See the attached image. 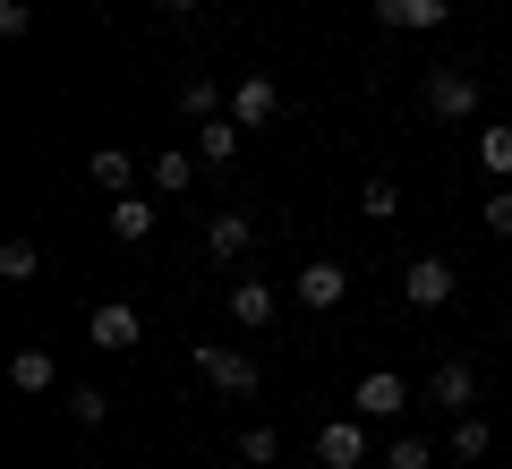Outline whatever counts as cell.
Wrapping results in <instances>:
<instances>
[{"label": "cell", "instance_id": "5bb4252c", "mask_svg": "<svg viewBox=\"0 0 512 469\" xmlns=\"http://www.w3.org/2000/svg\"><path fill=\"white\" fill-rule=\"evenodd\" d=\"M239 145H248V128H239L231 111H214V120H197V154H205V171L239 163Z\"/></svg>", "mask_w": 512, "mask_h": 469}, {"label": "cell", "instance_id": "6da1fadb", "mask_svg": "<svg viewBox=\"0 0 512 469\" xmlns=\"http://www.w3.org/2000/svg\"><path fill=\"white\" fill-rule=\"evenodd\" d=\"M419 103L436 111V120H478L487 86H478V69H461V60H436V69L419 77Z\"/></svg>", "mask_w": 512, "mask_h": 469}, {"label": "cell", "instance_id": "ba28073f", "mask_svg": "<svg viewBox=\"0 0 512 469\" xmlns=\"http://www.w3.org/2000/svg\"><path fill=\"white\" fill-rule=\"evenodd\" d=\"M350 410H359V418H402L410 410V384L393 376V367H367V376L350 384Z\"/></svg>", "mask_w": 512, "mask_h": 469}, {"label": "cell", "instance_id": "9a60e30c", "mask_svg": "<svg viewBox=\"0 0 512 469\" xmlns=\"http://www.w3.org/2000/svg\"><path fill=\"white\" fill-rule=\"evenodd\" d=\"M154 222H163V205H146V197H111V239H120V248H146Z\"/></svg>", "mask_w": 512, "mask_h": 469}, {"label": "cell", "instance_id": "9c48e42d", "mask_svg": "<svg viewBox=\"0 0 512 469\" xmlns=\"http://www.w3.org/2000/svg\"><path fill=\"white\" fill-rule=\"evenodd\" d=\"M376 26L384 35H436V26H453V0H376Z\"/></svg>", "mask_w": 512, "mask_h": 469}, {"label": "cell", "instance_id": "484cf974", "mask_svg": "<svg viewBox=\"0 0 512 469\" xmlns=\"http://www.w3.org/2000/svg\"><path fill=\"white\" fill-rule=\"evenodd\" d=\"M478 222H487L495 239H512V188H487V205H478Z\"/></svg>", "mask_w": 512, "mask_h": 469}, {"label": "cell", "instance_id": "30bf717a", "mask_svg": "<svg viewBox=\"0 0 512 469\" xmlns=\"http://www.w3.org/2000/svg\"><path fill=\"white\" fill-rule=\"evenodd\" d=\"M427 401H436V410H478V367L470 359H436V367H427Z\"/></svg>", "mask_w": 512, "mask_h": 469}, {"label": "cell", "instance_id": "83f0119b", "mask_svg": "<svg viewBox=\"0 0 512 469\" xmlns=\"http://www.w3.org/2000/svg\"><path fill=\"white\" fill-rule=\"evenodd\" d=\"M154 18H197V0H146Z\"/></svg>", "mask_w": 512, "mask_h": 469}, {"label": "cell", "instance_id": "8992f818", "mask_svg": "<svg viewBox=\"0 0 512 469\" xmlns=\"http://www.w3.org/2000/svg\"><path fill=\"white\" fill-rule=\"evenodd\" d=\"M291 299H299V307H316V316H325V307H342V299H350V265H333V256L299 265V273H291Z\"/></svg>", "mask_w": 512, "mask_h": 469}, {"label": "cell", "instance_id": "7402d4cb", "mask_svg": "<svg viewBox=\"0 0 512 469\" xmlns=\"http://www.w3.org/2000/svg\"><path fill=\"white\" fill-rule=\"evenodd\" d=\"M478 163H487L495 180H512V120H487V128H478Z\"/></svg>", "mask_w": 512, "mask_h": 469}, {"label": "cell", "instance_id": "ac0fdd59", "mask_svg": "<svg viewBox=\"0 0 512 469\" xmlns=\"http://www.w3.org/2000/svg\"><path fill=\"white\" fill-rule=\"evenodd\" d=\"M487 452H495V427H487L478 410H461V418H453V461L470 469V461H487Z\"/></svg>", "mask_w": 512, "mask_h": 469}, {"label": "cell", "instance_id": "5b68a950", "mask_svg": "<svg viewBox=\"0 0 512 469\" xmlns=\"http://www.w3.org/2000/svg\"><path fill=\"white\" fill-rule=\"evenodd\" d=\"M453 290H461V265H444V256H410L402 265V299L410 307H453Z\"/></svg>", "mask_w": 512, "mask_h": 469}, {"label": "cell", "instance_id": "4fadbf2b", "mask_svg": "<svg viewBox=\"0 0 512 469\" xmlns=\"http://www.w3.org/2000/svg\"><path fill=\"white\" fill-rule=\"evenodd\" d=\"M248 239H256V222L239 214V205H222V214L205 222V256H214V265H239V256H248Z\"/></svg>", "mask_w": 512, "mask_h": 469}, {"label": "cell", "instance_id": "7a4b0ae2", "mask_svg": "<svg viewBox=\"0 0 512 469\" xmlns=\"http://www.w3.org/2000/svg\"><path fill=\"white\" fill-rule=\"evenodd\" d=\"M197 376L214 384L222 401H248L256 384H265V367H256V350H231V342H197Z\"/></svg>", "mask_w": 512, "mask_h": 469}, {"label": "cell", "instance_id": "7c38bea8", "mask_svg": "<svg viewBox=\"0 0 512 469\" xmlns=\"http://www.w3.org/2000/svg\"><path fill=\"white\" fill-rule=\"evenodd\" d=\"M231 316H239L248 333H265V325L282 316V290L265 282V273H248V282H231Z\"/></svg>", "mask_w": 512, "mask_h": 469}, {"label": "cell", "instance_id": "cb8c5ba5", "mask_svg": "<svg viewBox=\"0 0 512 469\" xmlns=\"http://www.w3.org/2000/svg\"><path fill=\"white\" fill-rule=\"evenodd\" d=\"M359 214L367 222H393V214H402V188H393V180H367L359 188Z\"/></svg>", "mask_w": 512, "mask_h": 469}, {"label": "cell", "instance_id": "44dd1931", "mask_svg": "<svg viewBox=\"0 0 512 469\" xmlns=\"http://www.w3.org/2000/svg\"><path fill=\"white\" fill-rule=\"evenodd\" d=\"M239 461H248V469H274V461H282V427H265V418L239 427Z\"/></svg>", "mask_w": 512, "mask_h": 469}, {"label": "cell", "instance_id": "2e32d148", "mask_svg": "<svg viewBox=\"0 0 512 469\" xmlns=\"http://www.w3.org/2000/svg\"><path fill=\"white\" fill-rule=\"evenodd\" d=\"M9 384H18L26 401H43V393H52V384H60V367H52V350H43V342H26L18 359H9Z\"/></svg>", "mask_w": 512, "mask_h": 469}, {"label": "cell", "instance_id": "277c9868", "mask_svg": "<svg viewBox=\"0 0 512 469\" xmlns=\"http://www.w3.org/2000/svg\"><path fill=\"white\" fill-rule=\"evenodd\" d=\"M316 469H367V418H325L316 427Z\"/></svg>", "mask_w": 512, "mask_h": 469}, {"label": "cell", "instance_id": "52a82bcc", "mask_svg": "<svg viewBox=\"0 0 512 469\" xmlns=\"http://www.w3.org/2000/svg\"><path fill=\"white\" fill-rule=\"evenodd\" d=\"M86 342H94V350H137V342H146V316H137L128 299H103V307L86 316Z\"/></svg>", "mask_w": 512, "mask_h": 469}, {"label": "cell", "instance_id": "d4e9b609", "mask_svg": "<svg viewBox=\"0 0 512 469\" xmlns=\"http://www.w3.org/2000/svg\"><path fill=\"white\" fill-rule=\"evenodd\" d=\"M436 461V452L419 444V435H393V444H384V469H427Z\"/></svg>", "mask_w": 512, "mask_h": 469}, {"label": "cell", "instance_id": "8fae6325", "mask_svg": "<svg viewBox=\"0 0 512 469\" xmlns=\"http://www.w3.org/2000/svg\"><path fill=\"white\" fill-rule=\"evenodd\" d=\"M197 171H205L197 145H163V154L146 163V180H154V197H188V180H197Z\"/></svg>", "mask_w": 512, "mask_h": 469}, {"label": "cell", "instance_id": "e0dca14e", "mask_svg": "<svg viewBox=\"0 0 512 469\" xmlns=\"http://www.w3.org/2000/svg\"><path fill=\"white\" fill-rule=\"evenodd\" d=\"M86 180L111 188V197H128V180H137V154H128V145H94V154H86Z\"/></svg>", "mask_w": 512, "mask_h": 469}, {"label": "cell", "instance_id": "d6986e66", "mask_svg": "<svg viewBox=\"0 0 512 469\" xmlns=\"http://www.w3.org/2000/svg\"><path fill=\"white\" fill-rule=\"evenodd\" d=\"M35 273H43V248H35V239H0V282L26 290Z\"/></svg>", "mask_w": 512, "mask_h": 469}, {"label": "cell", "instance_id": "603a6c76", "mask_svg": "<svg viewBox=\"0 0 512 469\" xmlns=\"http://www.w3.org/2000/svg\"><path fill=\"white\" fill-rule=\"evenodd\" d=\"M69 418H77V427H103V418H111V393H103V384H69Z\"/></svg>", "mask_w": 512, "mask_h": 469}, {"label": "cell", "instance_id": "4316f807", "mask_svg": "<svg viewBox=\"0 0 512 469\" xmlns=\"http://www.w3.org/2000/svg\"><path fill=\"white\" fill-rule=\"evenodd\" d=\"M26 26H35V0H0V35L18 43V35H26Z\"/></svg>", "mask_w": 512, "mask_h": 469}, {"label": "cell", "instance_id": "3957f363", "mask_svg": "<svg viewBox=\"0 0 512 469\" xmlns=\"http://www.w3.org/2000/svg\"><path fill=\"white\" fill-rule=\"evenodd\" d=\"M231 120L248 128V137H265V128L282 120V86H274V77H265V69H248V77H239V86H231Z\"/></svg>", "mask_w": 512, "mask_h": 469}, {"label": "cell", "instance_id": "ffe728a7", "mask_svg": "<svg viewBox=\"0 0 512 469\" xmlns=\"http://www.w3.org/2000/svg\"><path fill=\"white\" fill-rule=\"evenodd\" d=\"M214 111H231V94L214 77H180V120H214Z\"/></svg>", "mask_w": 512, "mask_h": 469}]
</instances>
